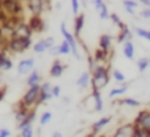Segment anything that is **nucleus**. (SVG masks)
Returning <instances> with one entry per match:
<instances>
[{"label": "nucleus", "mask_w": 150, "mask_h": 137, "mask_svg": "<svg viewBox=\"0 0 150 137\" xmlns=\"http://www.w3.org/2000/svg\"><path fill=\"white\" fill-rule=\"evenodd\" d=\"M111 79V74H109V67L108 65L104 63H98L93 69V71H91V87L92 90H103L104 87H107Z\"/></svg>", "instance_id": "obj_1"}, {"label": "nucleus", "mask_w": 150, "mask_h": 137, "mask_svg": "<svg viewBox=\"0 0 150 137\" xmlns=\"http://www.w3.org/2000/svg\"><path fill=\"white\" fill-rule=\"evenodd\" d=\"M32 37H11L7 41V50L11 53H24L32 46Z\"/></svg>", "instance_id": "obj_2"}, {"label": "nucleus", "mask_w": 150, "mask_h": 137, "mask_svg": "<svg viewBox=\"0 0 150 137\" xmlns=\"http://www.w3.org/2000/svg\"><path fill=\"white\" fill-rule=\"evenodd\" d=\"M0 9L8 16H21L24 13V5L21 0H0Z\"/></svg>", "instance_id": "obj_3"}, {"label": "nucleus", "mask_w": 150, "mask_h": 137, "mask_svg": "<svg viewBox=\"0 0 150 137\" xmlns=\"http://www.w3.org/2000/svg\"><path fill=\"white\" fill-rule=\"evenodd\" d=\"M38 96H40V84H37V86H33V87H28V90L24 94L23 99L20 102L26 108L32 109L38 103Z\"/></svg>", "instance_id": "obj_4"}, {"label": "nucleus", "mask_w": 150, "mask_h": 137, "mask_svg": "<svg viewBox=\"0 0 150 137\" xmlns=\"http://www.w3.org/2000/svg\"><path fill=\"white\" fill-rule=\"evenodd\" d=\"M26 8L30 15L41 16L45 11H50V0H26Z\"/></svg>", "instance_id": "obj_5"}, {"label": "nucleus", "mask_w": 150, "mask_h": 137, "mask_svg": "<svg viewBox=\"0 0 150 137\" xmlns=\"http://www.w3.org/2000/svg\"><path fill=\"white\" fill-rule=\"evenodd\" d=\"M59 29H61V34L63 36V40H65V41L70 45L71 54H73L76 60H80V54H79V50H78V44H76V37H75L73 33H70V32H69V29L66 28V24L63 23V21L61 23Z\"/></svg>", "instance_id": "obj_6"}, {"label": "nucleus", "mask_w": 150, "mask_h": 137, "mask_svg": "<svg viewBox=\"0 0 150 137\" xmlns=\"http://www.w3.org/2000/svg\"><path fill=\"white\" fill-rule=\"evenodd\" d=\"M55 45V38L54 37H46L44 40H40L36 44H33V53L36 54H41V53L49 52L50 48H53Z\"/></svg>", "instance_id": "obj_7"}, {"label": "nucleus", "mask_w": 150, "mask_h": 137, "mask_svg": "<svg viewBox=\"0 0 150 137\" xmlns=\"http://www.w3.org/2000/svg\"><path fill=\"white\" fill-rule=\"evenodd\" d=\"M52 90H53V84L50 82H42L41 84H40V96H38V103H37V106L44 104L45 102L50 100V99L53 98Z\"/></svg>", "instance_id": "obj_8"}, {"label": "nucleus", "mask_w": 150, "mask_h": 137, "mask_svg": "<svg viewBox=\"0 0 150 137\" xmlns=\"http://www.w3.org/2000/svg\"><path fill=\"white\" fill-rule=\"evenodd\" d=\"M28 25L32 29V32L34 33H42L45 31V21L41 16L37 15H32L28 20Z\"/></svg>", "instance_id": "obj_9"}, {"label": "nucleus", "mask_w": 150, "mask_h": 137, "mask_svg": "<svg viewBox=\"0 0 150 137\" xmlns=\"http://www.w3.org/2000/svg\"><path fill=\"white\" fill-rule=\"evenodd\" d=\"M117 28H119V33H117V37H116L117 44H124L125 41H128V40H132V38H133L132 31L128 28V25L124 23V21H122V23L120 24Z\"/></svg>", "instance_id": "obj_10"}, {"label": "nucleus", "mask_w": 150, "mask_h": 137, "mask_svg": "<svg viewBox=\"0 0 150 137\" xmlns=\"http://www.w3.org/2000/svg\"><path fill=\"white\" fill-rule=\"evenodd\" d=\"M133 124L140 125V127L145 128V129H150V111L149 109H144V111L138 112Z\"/></svg>", "instance_id": "obj_11"}, {"label": "nucleus", "mask_w": 150, "mask_h": 137, "mask_svg": "<svg viewBox=\"0 0 150 137\" xmlns=\"http://www.w3.org/2000/svg\"><path fill=\"white\" fill-rule=\"evenodd\" d=\"M34 65H36V60L33 57L30 58H25V60L20 61L17 65V74L18 75H24V74H28L29 71L34 69Z\"/></svg>", "instance_id": "obj_12"}, {"label": "nucleus", "mask_w": 150, "mask_h": 137, "mask_svg": "<svg viewBox=\"0 0 150 137\" xmlns=\"http://www.w3.org/2000/svg\"><path fill=\"white\" fill-rule=\"evenodd\" d=\"M32 36H33V32L29 28L28 23L21 21V23H18L17 25H16L15 31H13L11 37H32Z\"/></svg>", "instance_id": "obj_13"}, {"label": "nucleus", "mask_w": 150, "mask_h": 137, "mask_svg": "<svg viewBox=\"0 0 150 137\" xmlns=\"http://www.w3.org/2000/svg\"><path fill=\"white\" fill-rule=\"evenodd\" d=\"M66 69V65L62 62L61 60H58V58H55L54 61H53L52 66H50V70H49V75L52 78H59L62 77L63 71H65Z\"/></svg>", "instance_id": "obj_14"}, {"label": "nucleus", "mask_w": 150, "mask_h": 137, "mask_svg": "<svg viewBox=\"0 0 150 137\" xmlns=\"http://www.w3.org/2000/svg\"><path fill=\"white\" fill-rule=\"evenodd\" d=\"M133 129H134V124L133 123H128V124H124L117 128L112 137H132Z\"/></svg>", "instance_id": "obj_15"}, {"label": "nucleus", "mask_w": 150, "mask_h": 137, "mask_svg": "<svg viewBox=\"0 0 150 137\" xmlns=\"http://www.w3.org/2000/svg\"><path fill=\"white\" fill-rule=\"evenodd\" d=\"M84 23H86V15L84 13H79V15L75 16V18H74V32H75V34L74 36L76 37V40H79L80 33H82V29H83V26H84Z\"/></svg>", "instance_id": "obj_16"}, {"label": "nucleus", "mask_w": 150, "mask_h": 137, "mask_svg": "<svg viewBox=\"0 0 150 137\" xmlns=\"http://www.w3.org/2000/svg\"><path fill=\"white\" fill-rule=\"evenodd\" d=\"M92 55H93V58H95L96 63H105V62H108V60L111 58L112 50L107 52V50H103V49H100V48H98V49L93 52Z\"/></svg>", "instance_id": "obj_17"}, {"label": "nucleus", "mask_w": 150, "mask_h": 137, "mask_svg": "<svg viewBox=\"0 0 150 137\" xmlns=\"http://www.w3.org/2000/svg\"><path fill=\"white\" fill-rule=\"evenodd\" d=\"M76 86L80 88V90H86L88 86L91 84V71H83L82 74L79 75V78L76 79Z\"/></svg>", "instance_id": "obj_18"}, {"label": "nucleus", "mask_w": 150, "mask_h": 137, "mask_svg": "<svg viewBox=\"0 0 150 137\" xmlns=\"http://www.w3.org/2000/svg\"><path fill=\"white\" fill-rule=\"evenodd\" d=\"M112 36L111 34H101L100 37H99V48L103 50H107V52H109V50L112 49Z\"/></svg>", "instance_id": "obj_19"}, {"label": "nucleus", "mask_w": 150, "mask_h": 137, "mask_svg": "<svg viewBox=\"0 0 150 137\" xmlns=\"http://www.w3.org/2000/svg\"><path fill=\"white\" fill-rule=\"evenodd\" d=\"M91 96L93 99V106H95V111L96 112H100L103 111L104 108V102H103V98H101V92L98 90H92L91 92Z\"/></svg>", "instance_id": "obj_20"}, {"label": "nucleus", "mask_w": 150, "mask_h": 137, "mask_svg": "<svg viewBox=\"0 0 150 137\" xmlns=\"http://www.w3.org/2000/svg\"><path fill=\"white\" fill-rule=\"evenodd\" d=\"M122 54L128 58V60H133L136 54V50H134V45H133L132 40H128L122 44Z\"/></svg>", "instance_id": "obj_21"}, {"label": "nucleus", "mask_w": 150, "mask_h": 137, "mask_svg": "<svg viewBox=\"0 0 150 137\" xmlns=\"http://www.w3.org/2000/svg\"><path fill=\"white\" fill-rule=\"evenodd\" d=\"M112 120V116H104V117H101V119H99L96 123H93L92 124V127H91V129H92V133H98V132H100L101 129H103L104 127H105L107 124H109V121Z\"/></svg>", "instance_id": "obj_22"}, {"label": "nucleus", "mask_w": 150, "mask_h": 137, "mask_svg": "<svg viewBox=\"0 0 150 137\" xmlns=\"http://www.w3.org/2000/svg\"><path fill=\"white\" fill-rule=\"evenodd\" d=\"M13 67V62L11 61V58L7 55V53L4 52H0V70L3 71H8Z\"/></svg>", "instance_id": "obj_23"}, {"label": "nucleus", "mask_w": 150, "mask_h": 137, "mask_svg": "<svg viewBox=\"0 0 150 137\" xmlns=\"http://www.w3.org/2000/svg\"><path fill=\"white\" fill-rule=\"evenodd\" d=\"M40 82H41V75H40L38 70L33 69V71H30L29 72V75H28L26 86H28V87H33V86L40 84Z\"/></svg>", "instance_id": "obj_24"}, {"label": "nucleus", "mask_w": 150, "mask_h": 137, "mask_svg": "<svg viewBox=\"0 0 150 137\" xmlns=\"http://www.w3.org/2000/svg\"><path fill=\"white\" fill-rule=\"evenodd\" d=\"M34 119H36V111H34V109L32 108L30 111H29V114L25 116V119H24L21 123H18L17 128L21 131V129H23V128L28 127V125H32V123L34 121Z\"/></svg>", "instance_id": "obj_25"}, {"label": "nucleus", "mask_w": 150, "mask_h": 137, "mask_svg": "<svg viewBox=\"0 0 150 137\" xmlns=\"http://www.w3.org/2000/svg\"><path fill=\"white\" fill-rule=\"evenodd\" d=\"M128 87H129V84L121 83L119 87L112 88V90L109 91V98H116V96H120V95H122V94H125L128 91Z\"/></svg>", "instance_id": "obj_26"}, {"label": "nucleus", "mask_w": 150, "mask_h": 137, "mask_svg": "<svg viewBox=\"0 0 150 137\" xmlns=\"http://www.w3.org/2000/svg\"><path fill=\"white\" fill-rule=\"evenodd\" d=\"M150 66V58H146V57H142L137 61V67H138V71L140 72H144L149 69Z\"/></svg>", "instance_id": "obj_27"}, {"label": "nucleus", "mask_w": 150, "mask_h": 137, "mask_svg": "<svg viewBox=\"0 0 150 137\" xmlns=\"http://www.w3.org/2000/svg\"><path fill=\"white\" fill-rule=\"evenodd\" d=\"M134 32H136V34H137L138 37H141L142 40L150 41V31L149 29H144V28H140V26H136Z\"/></svg>", "instance_id": "obj_28"}, {"label": "nucleus", "mask_w": 150, "mask_h": 137, "mask_svg": "<svg viewBox=\"0 0 150 137\" xmlns=\"http://www.w3.org/2000/svg\"><path fill=\"white\" fill-rule=\"evenodd\" d=\"M119 103L124 104V106H128V107H133V108H137V107L141 106L140 102L136 100V99H133V98H124V99H121Z\"/></svg>", "instance_id": "obj_29"}, {"label": "nucleus", "mask_w": 150, "mask_h": 137, "mask_svg": "<svg viewBox=\"0 0 150 137\" xmlns=\"http://www.w3.org/2000/svg\"><path fill=\"white\" fill-rule=\"evenodd\" d=\"M58 50H59V55H69L71 54V48L67 42L63 40L59 45H58Z\"/></svg>", "instance_id": "obj_30"}, {"label": "nucleus", "mask_w": 150, "mask_h": 137, "mask_svg": "<svg viewBox=\"0 0 150 137\" xmlns=\"http://www.w3.org/2000/svg\"><path fill=\"white\" fill-rule=\"evenodd\" d=\"M98 13H99V17H100V20H103V21L109 20V17H111V13H109L108 7H107V4H105V3H104V4H103V7H101L100 9L98 11Z\"/></svg>", "instance_id": "obj_31"}, {"label": "nucleus", "mask_w": 150, "mask_h": 137, "mask_svg": "<svg viewBox=\"0 0 150 137\" xmlns=\"http://www.w3.org/2000/svg\"><path fill=\"white\" fill-rule=\"evenodd\" d=\"M112 78H113V79L116 80L119 84H121V83H125V75L122 74V71H120L119 69L112 70Z\"/></svg>", "instance_id": "obj_32"}, {"label": "nucleus", "mask_w": 150, "mask_h": 137, "mask_svg": "<svg viewBox=\"0 0 150 137\" xmlns=\"http://www.w3.org/2000/svg\"><path fill=\"white\" fill-rule=\"evenodd\" d=\"M52 117H53L52 112H49V111L44 112V114L41 115V117H40V125H46L47 123L52 120Z\"/></svg>", "instance_id": "obj_33"}, {"label": "nucleus", "mask_w": 150, "mask_h": 137, "mask_svg": "<svg viewBox=\"0 0 150 137\" xmlns=\"http://www.w3.org/2000/svg\"><path fill=\"white\" fill-rule=\"evenodd\" d=\"M33 135H34V132H33V127L32 125H28V127L21 129V137H33Z\"/></svg>", "instance_id": "obj_34"}, {"label": "nucleus", "mask_w": 150, "mask_h": 137, "mask_svg": "<svg viewBox=\"0 0 150 137\" xmlns=\"http://www.w3.org/2000/svg\"><path fill=\"white\" fill-rule=\"evenodd\" d=\"M71 1V9H73L74 16L79 15V9H80V4H79V0H70Z\"/></svg>", "instance_id": "obj_35"}, {"label": "nucleus", "mask_w": 150, "mask_h": 137, "mask_svg": "<svg viewBox=\"0 0 150 137\" xmlns=\"http://www.w3.org/2000/svg\"><path fill=\"white\" fill-rule=\"evenodd\" d=\"M87 3H92V4L95 5V9H96V12H98V11L100 9L101 7H103V4H104V0H84V4H87Z\"/></svg>", "instance_id": "obj_36"}, {"label": "nucleus", "mask_w": 150, "mask_h": 137, "mask_svg": "<svg viewBox=\"0 0 150 137\" xmlns=\"http://www.w3.org/2000/svg\"><path fill=\"white\" fill-rule=\"evenodd\" d=\"M87 61H88V70H90V71H93L95 66L98 65V63H96V61H95V58H93V55L92 54H88Z\"/></svg>", "instance_id": "obj_37"}, {"label": "nucleus", "mask_w": 150, "mask_h": 137, "mask_svg": "<svg viewBox=\"0 0 150 137\" xmlns=\"http://www.w3.org/2000/svg\"><path fill=\"white\" fill-rule=\"evenodd\" d=\"M109 20H111L112 23H113L115 25H117V26H119L120 24L122 23V20L120 18V16L117 15V13H111V17H109Z\"/></svg>", "instance_id": "obj_38"}, {"label": "nucleus", "mask_w": 150, "mask_h": 137, "mask_svg": "<svg viewBox=\"0 0 150 137\" xmlns=\"http://www.w3.org/2000/svg\"><path fill=\"white\" fill-rule=\"evenodd\" d=\"M122 4H124V7H130L133 9L138 7V3L136 0H122Z\"/></svg>", "instance_id": "obj_39"}, {"label": "nucleus", "mask_w": 150, "mask_h": 137, "mask_svg": "<svg viewBox=\"0 0 150 137\" xmlns=\"http://www.w3.org/2000/svg\"><path fill=\"white\" fill-rule=\"evenodd\" d=\"M52 94H53V98H59L61 96V86H58V84L53 86Z\"/></svg>", "instance_id": "obj_40"}, {"label": "nucleus", "mask_w": 150, "mask_h": 137, "mask_svg": "<svg viewBox=\"0 0 150 137\" xmlns=\"http://www.w3.org/2000/svg\"><path fill=\"white\" fill-rule=\"evenodd\" d=\"M140 16L142 18H148V20H150V8L149 7L144 8V9L140 12Z\"/></svg>", "instance_id": "obj_41"}, {"label": "nucleus", "mask_w": 150, "mask_h": 137, "mask_svg": "<svg viewBox=\"0 0 150 137\" xmlns=\"http://www.w3.org/2000/svg\"><path fill=\"white\" fill-rule=\"evenodd\" d=\"M49 53H50V55H53V57H58V55H59V50H58V46H57V45H54L53 48H50V49H49Z\"/></svg>", "instance_id": "obj_42"}, {"label": "nucleus", "mask_w": 150, "mask_h": 137, "mask_svg": "<svg viewBox=\"0 0 150 137\" xmlns=\"http://www.w3.org/2000/svg\"><path fill=\"white\" fill-rule=\"evenodd\" d=\"M11 136V131L7 128H1L0 129V137H9Z\"/></svg>", "instance_id": "obj_43"}, {"label": "nucleus", "mask_w": 150, "mask_h": 137, "mask_svg": "<svg viewBox=\"0 0 150 137\" xmlns=\"http://www.w3.org/2000/svg\"><path fill=\"white\" fill-rule=\"evenodd\" d=\"M5 95H7V86H3L0 87V102L5 98Z\"/></svg>", "instance_id": "obj_44"}, {"label": "nucleus", "mask_w": 150, "mask_h": 137, "mask_svg": "<svg viewBox=\"0 0 150 137\" xmlns=\"http://www.w3.org/2000/svg\"><path fill=\"white\" fill-rule=\"evenodd\" d=\"M125 8V11H127L129 15H134L136 13V9H133V8H130V7H124Z\"/></svg>", "instance_id": "obj_45"}, {"label": "nucleus", "mask_w": 150, "mask_h": 137, "mask_svg": "<svg viewBox=\"0 0 150 137\" xmlns=\"http://www.w3.org/2000/svg\"><path fill=\"white\" fill-rule=\"evenodd\" d=\"M141 4H144L145 7H149L150 8V0H138Z\"/></svg>", "instance_id": "obj_46"}, {"label": "nucleus", "mask_w": 150, "mask_h": 137, "mask_svg": "<svg viewBox=\"0 0 150 137\" xmlns=\"http://www.w3.org/2000/svg\"><path fill=\"white\" fill-rule=\"evenodd\" d=\"M52 137H63V135H62L61 132H54V133H53V136H52Z\"/></svg>", "instance_id": "obj_47"}, {"label": "nucleus", "mask_w": 150, "mask_h": 137, "mask_svg": "<svg viewBox=\"0 0 150 137\" xmlns=\"http://www.w3.org/2000/svg\"><path fill=\"white\" fill-rule=\"evenodd\" d=\"M61 7H62V4H61L59 1L55 3V9H57V11H61Z\"/></svg>", "instance_id": "obj_48"}, {"label": "nucleus", "mask_w": 150, "mask_h": 137, "mask_svg": "<svg viewBox=\"0 0 150 137\" xmlns=\"http://www.w3.org/2000/svg\"><path fill=\"white\" fill-rule=\"evenodd\" d=\"M4 86V82H3V78H1V75H0V87H3Z\"/></svg>", "instance_id": "obj_49"}, {"label": "nucleus", "mask_w": 150, "mask_h": 137, "mask_svg": "<svg viewBox=\"0 0 150 137\" xmlns=\"http://www.w3.org/2000/svg\"><path fill=\"white\" fill-rule=\"evenodd\" d=\"M86 137H95V133H90V135L86 136Z\"/></svg>", "instance_id": "obj_50"}, {"label": "nucleus", "mask_w": 150, "mask_h": 137, "mask_svg": "<svg viewBox=\"0 0 150 137\" xmlns=\"http://www.w3.org/2000/svg\"><path fill=\"white\" fill-rule=\"evenodd\" d=\"M96 137H105V136H104V135H100V136H96Z\"/></svg>", "instance_id": "obj_51"}]
</instances>
